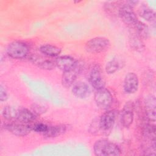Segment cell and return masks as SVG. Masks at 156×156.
Listing matches in <instances>:
<instances>
[{"label":"cell","instance_id":"cb8c5ba5","mask_svg":"<svg viewBox=\"0 0 156 156\" xmlns=\"http://www.w3.org/2000/svg\"><path fill=\"white\" fill-rule=\"evenodd\" d=\"M32 130H34V132L37 133H42L43 135L48 130L49 126L43 123H37L32 125Z\"/></svg>","mask_w":156,"mask_h":156},{"label":"cell","instance_id":"30bf717a","mask_svg":"<svg viewBox=\"0 0 156 156\" xmlns=\"http://www.w3.org/2000/svg\"><path fill=\"white\" fill-rule=\"evenodd\" d=\"M139 86V80L137 75L134 73H129L126 74L124 81V91L132 94L138 90Z\"/></svg>","mask_w":156,"mask_h":156},{"label":"cell","instance_id":"44dd1931","mask_svg":"<svg viewBox=\"0 0 156 156\" xmlns=\"http://www.w3.org/2000/svg\"><path fill=\"white\" fill-rule=\"evenodd\" d=\"M18 110L12 106H6L2 110V116L7 120H12L16 118Z\"/></svg>","mask_w":156,"mask_h":156},{"label":"cell","instance_id":"ba28073f","mask_svg":"<svg viewBox=\"0 0 156 156\" xmlns=\"http://www.w3.org/2000/svg\"><path fill=\"white\" fill-rule=\"evenodd\" d=\"M89 80L92 87L96 90L104 88L105 82L102 76L101 68L99 65H95L93 67L90 74Z\"/></svg>","mask_w":156,"mask_h":156},{"label":"cell","instance_id":"7c38bea8","mask_svg":"<svg viewBox=\"0 0 156 156\" xmlns=\"http://www.w3.org/2000/svg\"><path fill=\"white\" fill-rule=\"evenodd\" d=\"M90 92L88 85L83 82H79L75 83L72 88L73 94L80 99H84L88 97Z\"/></svg>","mask_w":156,"mask_h":156},{"label":"cell","instance_id":"277c9868","mask_svg":"<svg viewBox=\"0 0 156 156\" xmlns=\"http://www.w3.org/2000/svg\"><path fill=\"white\" fill-rule=\"evenodd\" d=\"M83 68V63L76 61L75 65L72 68L63 71L62 77V85L67 88L71 87L74 83L77 76L82 72Z\"/></svg>","mask_w":156,"mask_h":156},{"label":"cell","instance_id":"484cf974","mask_svg":"<svg viewBox=\"0 0 156 156\" xmlns=\"http://www.w3.org/2000/svg\"><path fill=\"white\" fill-rule=\"evenodd\" d=\"M8 95L6 90L5 88L2 86V85H1L0 86V101L1 102L5 101L7 99Z\"/></svg>","mask_w":156,"mask_h":156},{"label":"cell","instance_id":"7a4b0ae2","mask_svg":"<svg viewBox=\"0 0 156 156\" xmlns=\"http://www.w3.org/2000/svg\"><path fill=\"white\" fill-rule=\"evenodd\" d=\"M28 45L22 41H15L10 43L7 48V53L9 57L16 59L25 58L29 55Z\"/></svg>","mask_w":156,"mask_h":156},{"label":"cell","instance_id":"5b68a950","mask_svg":"<svg viewBox=\"0 0 156 156\" xmlns=\"http://www.w3.org/2000/svg\"><path fill=\"white\" fill-rule=\"evenodd\" d=\"M95 102L101 109H107L112 104L113 97L111 93L105 88L97 90L94 93Z\"/></svg>","mask_w":156,"mask_h":156},{"label":"cell","instance_id":"d6986e66","mask_svg":"<svg viewBox=\"0 0 156 156\" xmlns=\"http://www.w3.org/2000/svg\"><path fill=\"white\" fill-rule=\"evenodd\" d=\"M133 28V32L141 39L147 38L149 35V30L148 27L143 22L138 21L136 24L132 27Z\"/></svg>","mask_w":156,"mask_h":156},{"label":"cell","instance_id":"6da1fadb","mask_svg":"<svg viewBox=\"0 0 156 156\" xmlns=\"http://www.w3.org/2000/svg\"><path fill=\"white\" fill-rule=\"evenodd\" d=\"M94 152L98 156H116L121 154V150L114 143L105 139L97 141L93 146Z\"/></svg>","mask_w":156,"mask_h":156},{"label":"cell","instance_id":"5bb4252c","mask_svg":"<svg viewBox=\"0 0 156 156\" xmlns=\"http://www.w3.org/2000/svg\"><path fill=\"white\" fill-rule=\"evenodd\" d=\"M76 62V61L73 57L68 55L58 57L55 61L56 66L63 71H65L72 68Z\"/></svg>","mask_w":156,"mask_h":156},{"label":"cell","instance_id":"9c48e42d","mask_svg":"<svg viewBox=\"0 0 156 156\" xmlns=\"http://www.w3.org/2000/svg\"><path fill=\"white\" fill-rule=\"evenodd\" d=\"M116 119V113L114 110H108L100 118L99 128L104 131L110 130L113 126Z\"/></svg>","mask_w":156,"mask_h":156},{"label":"cell","instance_id":"7402d4cb","mask_svg":"<svg viewBox=\"0 0 156 156\" xmlns=\"http://www.w3.org/2000/svg\"><path fill=\"white\" fill-rule=\"evenodd\" d=\"M140 14L143 19H144L147 21L152 22V21H155V13L154 10H152L149 8H147V7L142 8Z\"/></svg>","mask_w":156,"mask_h":156},{"label":"cell","instance_id":"e0dca14e","mask_svg":"<svg viewBox=\"0 0 156 156\" xmlns=\"http://www.w3.org/2000/svg\"><path fill=\"white\" fill-rule=\"evenodd\" d=\"M67 130L66 125H57L53 126H49L48 130L43 134V135L48 138L56 137L64 133Z\"/></svg>","mask_w":156,"mask_h":156},{"label":"cell","instance_id":"4fadbf2b","mask_svg":"<svg viewBox=\"0 0 156 156\" xmlns=\"http://www.w3.org/2000/svg\"><path fill=\"white\" fill-rule=\"evenodd\" d=\"M155 103L156 101L154 96L151 95L146 99V116L149 121L155 122Z\"/></svg>","mask_w":156,"mask_h":156},{"label":"cell","instance_id":"52a82bcc","mask_svg":"<svg viewBox=\"0 0 156 156\" xmlns=\"http://www.w3.org/2000/svg\"><path fill=\"white\" fill-rule=\"evenodd\" d=\"M5 128L15 135L23 136L30 133L32 130V125L24 123H9L5 125Z\"/></svg>","mask_w":156,"mask_h":156},{"label":"cell","instance_id":"ffe728a7","mask_svg":"<svg viewBox=\"0 0 156 156\" xmlns=\"http://www.w3.org/2000/svg\"><path fill=\"white\" fill-rule=\"evenodd\" d=\"M130 43L131 46L136 51H141L144 49V44L142 39L140 38L133 31L130 34Z\"/></svg>","mask_w":156,"mask_h":156},{"label":"cell","instance_id":"603a6c76","mask_svg":"<svg viewBox=\"0 0 156 156\" xmlns=\"http://www.w3.org/2000/svg\"><path fill=\"white\" fill-rule=\"evenodd\" d=\"M119 68V63L116 59L109 61L105 66V71L108 74H113Z\"/></svg>","mask_w":156,"mask_h":156},{"label":"cell","instance_id":"8fae6325","mask_svg":"<svg viewBox=\"0 0 156 156\" xmlns=\"http://www.w3.org/2000/svg\"><path fill=\"white\" fill-rule=\"evenodd\" d=\"M134 105L132 102H127L121 112V124L125 127H129L133 120Z\"/></svg>","mask_w":156,"mask_h":156},{"label":"cell","instance_id":"9a60e30c","mask_svg":"<svg viewBox=\"0 0 156 156\" xmlns=\"http://www.w3.org/2000/svg\"><path fill=\"white\" fill-rule=\"evenodd\" d=\"M16 119L21 123L29 124L35 121V115L32 111L27 108H21L18 110Z\"/></svg>","mask_w":156,"mask_h":156},{"label":"cell","instance_id":"2e32d148","mask_svg":"<svg viewBox=\"0 0 156 156\" xmlns=\"http://www.w3.org/2000/svg\"><path fill=\"white\" fill-rule=\"evenodd\" d=\"M30 58L34 63L43 69L51 70L54 69V68L56 66L55 62H53L49 60L44 59L38 56H32L30 57Z\"/></svg>","mask_w":156,"mask_h":156},{"label":"cell","instance_id":"d4e9b609","mask_svg":"<svg viewBox=\"0 0 156 156\" xmlns=\"http://www.w3.org/2000/svg\"><path fill=\"white\" fill-rule=\"evenodd\" d=\"M31 108L32 111L35 113V115H38L44 113L47 110V108L45 106L38 104H33L31 107Z\"/></svg>","mask_w":156,"mask_h":156},{"label":"cell","instance_id":"8992f818","mask_svg":"<svg viewBox=\"0 0 156 156\" xmlns=\"http://www.w3.org/2000/svg\"><path fill=\"white\" fill-rule=\"evenodd\" d=\"M118 15L122 21L130 27H133L138 20L133 7L128 4H124L119 7Z\"/></svg>","mask_w":156,"mask_h":156},{"label":"cell","instance_id":"ac0fdd59","mask_svg":"<svg viewBox=\"0 0 156 156\" xmlns=\"http://www.w3.org/2000/svg\"><path fill=\"white\" fill-rule=\"evenodd\" d=\"M40 51L44 55L51 57H58L62 52L60 48L51 44L42 45L40 48Z\"/></svg>","mask_w":156,"mask_h":156},{"label":"cell","instance_id":"3957f363","mask_svg":"<svg viewBox=\"0 0 156 156\" xmlns=\"http://www.w3.org/2000/svg\"><path fill=\"white\" fill-rule=\"evenodd\" d=\"M110 46L109 40L105 37H98L91 38L85 44V50L91 54H98L107 50Z\"/></svg>","mask_w":156,"mask_h":156}]
</instances>
